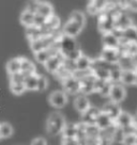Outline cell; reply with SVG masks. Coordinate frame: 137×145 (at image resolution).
<instances>
[{
  "instance_id": "27",
  "label": "cell",
  "mask_w": 137,
  "mask_h": 145,
  "mask_svg": "<svg viewBox=\"0 0 137 145\" xmlns=\"http://www.w3.org/2000/svg\"><path fill=\"white\" fill-rule=\"evenodd\" d=\"M91 69H92L93 75H94L96 78L102 79V80H105V81H109V79H110L109 69H107V68H101V67L91 68Z\"/></svg>"
},
{
  "instance_id": "23",
  "label": "cell",
  "mask_w": 137,
  "mask_h": 145,
  "mask_svg": "<svg viewBox=\"0 0 137 145\" xmlns=\"http://www.w3.org/2000/svg\"><path fill=\"white\" fill-rule=\"evenodd\" d=\"M37 13L41 14L44 17L47 18L49 17L50 15L54 14V8H53V5H50L49 2H47V1H41L39 8H38Z\"/></svg>"
},
{
  "instance_id": "47",
  "label": "cell",
  "mask_w": 137,
  "mask_h": 145,
  "mask_svg": "<svg viewBox=\"0 0 137 145\" xmlns=\"http://www.w3.org/2000/svg\"><path fill=\"white\" fill-rule=\"evenodd\" d=\"M136 135H137V131H136ZM136 144H137V139H136Z\"/></svg>"
},
{
  "instance_id": "3",
  "label": "cell",
  "mask_w": 137,
  "mask_h": 145,
  "mask_svg": "<svg viewBox=\"0 0 137 145\" xmlns=\"http://www.w3.org/2000/svg\"><path fill=\"white\" fill-rule=\"evenodd\" d=\"M63 59H64V54H62L61 50L58 51L56 54L50 56L49 58H48V60L44 63V66H45L46 71L49 72H56L61 66H62Z\"/></svg>"
},
{
  "instance_id": "16",
  "label": "cell",
  "mask_w": 137,
  "mask_h": 145,
  "mask_svg": "<svg viewBox=\"0 0 137 145\" xmlns=\"http://www.w3.org/2000/svg\"><path fill=\"white\" fill-rule=\"evenodd\" d=\"M90 106H91L90 101L86 97V95H79L74 100V108L79 113H84L86 110H88Z\"/></svg>"
},
{
  "instance_id": "37",
  "label": "cell",
  "mask_w": 137,
  "mask_h": 145,
  "mask_svg": "<svg viewBox=\"0 0 137 145\" xmlns=\"http://www.w3.org/2000/svg\"><path fill=\"white\" fill-rule=\"evenodd\" d=\"M45 22H46V17H44L43 15H41V14H39V13L34 14V23H33V26L42 28L44 26Z\"/></svg>"
},
{
  "instance_id": "36",
  "label": "cell",
  "mask_w": 137,
  "mask_h": 145,
  "mask_svg": "<svg viewBox=\"0 0 137 145\" xmlns=\"http://www.w3.org/2000/svg\"><path fill=\"white\" fill-rule=\"evenodd\" d=\"M111 86H113V82L111 81H106L105 84L103 86V88L101 89V91L99 92V94L103 97H108L110 93V89H111Z\"/></svg>"
},
{
  "instance_id": "31",
  "label": "cell",
  "mask_w": 137,
  "mask_h": 145,
  "mask_svg": "<svg viewBox=\"0 0 137 145\" xmlns=\"http://www.w3.org/2000/svg\"><path fill=\"white\" fill-rule=\"evenodd\" d=\"M71 19H73L75 20L76 23H78L79 25H82L85 27V25H86V16H85V14L80 12V11H75L73 13L71 14Z\"/></svg>"
},
{
  "instance_id": "43",
  "label": "cell",
  "mask_w": 137,
  "mask_h": 145,
  "mask_svg": "<svg viewBox=\"0 0 137 145\" xmlns=\"http://www.w3.org/2000/svg\"><path fill=\"white\" fill-rule=\"evenodd\" d=\"M133 61H134V63H135V65H136V67H137V54H135V56L133 57Z\"/></svg>"
},
{
  "instance_id": "5",
  "label": "cell",
  "mask_w": 137,
  "mask_h": 145,
  "mask_svg": "<svg viewBox=\"0 0 137 145\" xmlns=\"http://www.w3.org/2000/svg\"><path fill=\"white\" fill-rule=\"evenodd\" d=\"M84 29V26L79 25L78 23H76L73 19H68L67 24L64 25L63 29H62V32L65 36H68V37H76L77 35H79V33L82 32V30Z\"/></svg>"
},
{
  "instance_id": "15",
  "label": "cell",
  "mask_w": 137,
  "mask_h": 145,
  "mask_svg": "<svg viewBox=\"0 0 137 145\" xmlns=\"http://www.w3.org/2000/svg\"><path fill=\"white\" fill-rule=\"evenodd\" d=\"M136 36L137 31L134 25L122 30V37L120 39V46L125 44V43H128V42H134V40L136 39Z\"/></svg>"
},
{
  "instance_id": "25",
  "label": "cell",
  "mask_w": 137,
  "mask_h": 145,
  "mask_svg": "<svg viewBox=\"0 0 137 145\" xmlns=\"http://www.w3.org/2000/svg\"><path fill=\"white\" fill-rule=\"evenodd\" d=\"M7 72L9 75L20 72V58H13L7 63Z\"/></svg>"
},
{
  "instance_id": "35",
  "label": "cell",
  "mask_w": 137,
  "mask_h": 145,
  "mask_svg": "<svg viewBox=\"0 0 137 145\" xmlns=\"http://www.w3.org/2000/svg\"><path fill=\"white\" fill-rule=\"evenodd\" d=\"M90 2L94 5V8H96L99 12H102V11H104V10L106 9V7L108 5L109 0H92Z\"/></svg>"
},
{
  "instance_id": "44",
  "label": "cell",
  "mask_w": 137,
  "mask_h": 145,
  "mask_svg": "<svg viewBox=\"0 0 137 145\" xmlns=\"http://www.w3.org/2000/svg\"><path fill=\"white\" fill-rule=\"evenodd\" d=\"M135 72H136V83H135V84H136V86H137V68H136V69H135Z\"/></svg>"
},
{
  "instance_id": "7",
  "label": "cell",
  "mask_w": 137,
  "mask_h": 145,
  "mask_svg": "<svg viewBox=\"0 0 137 145\" xmlns=\"http://www.w3.org/2000/svg\"><path fill=\"white\" fill-rule=\"evenodd\" d=\"M99 29L103 34L111 32L115 29V18L108 13L102 14L99 20Z\"/></svg>"
},
{
  "instance_id": "33",
  "label": "cell",
  "mask_w": 137,
  "mask_h": 145,
  "mask_svg": "<svg viewBox=\"0 0 137 145\" xmlns=\"http://www.w3.org/2000/svg\"><path fill=\"white\" fill-rule=\"evenodd\" d=\"M40 2H41V0H29L27 3H26V7H25L24 10L32 12V13H37L38 8L40 5Z\"/></svg>"
},
{
  "instance_id": "39",
  "label": "cell",
  "mask_w": 137,
  "mask_h": 145,
  "mask_svg": "<svg viewBox=\"0 0 137 145\" xmlns=\"http://www.w3.org/2000/svg\"><path fill=\"white\" fill-rule=\"evenodd\" d=\"M62 144L65 145H77L79 144V141L76 137H63Z\"/></svg>"
},
{
  "instance_id": "12",
  "label": "cell",
  "mask_w": 137,
  "mask_h": 145,
  "mask_svg": "<svg viewBox=\"0 0 137 145\" xmlns=\"http://www.w3.org/2000/svg\"><path fill=\"white\" fill-rule=\"evenodd\" d=\"M113 124H114V120L110 118L109 114L105 111H103V110H101L96 120V126L99 127L101 130H103V129H106L107 127L111 126Z\"/></svg>"
},
{
  "instance_id": "32",
  "label": "cell",
  "mask_w": 137,
  "mask_h": 145,
  "mask_svg": "<svg viewBox=\"0 0 137 145\" xmlns=\"http://www.w3.org/2000/svg\"><path fill=\"white\" fill-rule=\"evenodd\" d=\"M136 139H137L136 132H133V133H126V135H124L123 136V139H122V144L136 145Z\"/></svg>"
},
{
  "instance_id": "26",
  "label": "cell",
  "mask_w": 137,
  "mask_h": 145,
  "mask_svg": "<svg viewBox=\"0 0 137 145\" xmlns=\"http://www.w3.org/2000/svg\"><path fill=\"white\" fill-rule=\"evenodd\" d=\"M101 129L94 124H86L85 127V133L86 138H99L100 137Z\"/></svg>"
},
{
  "instance_id": "38",
  "label": "cell",
  "mask_w": 137,
  "mask_h": 145,
  "mask_svg": "<svg viewBox=\"0 0 137 145\" xmlns=\"http://www.w3.org/2000/svg\"><path fill=\"white\" fill-rule=\"evenodd\" d=\"M24 80H25V75L22 72H15V74L10 75V82L17 83V82H24Z\"/></svg>"
},
{
  "instance_id": "42",
  "label": "cell",
  "mask_w": 137,
  "mask_h": 145,
  "mask_svg": "<svg viewBox=\"0 0 137 145\" xmlns=\"http://www.w3.org/2000/svg\"><path fill=\"white\" fill-rule=\"evenodd\" d=\"M87 11L89 12V14H92V15H96V14H99L100 12L97 11V10L94 8V5H92L91 2L88 5V7H87Z\"/></svg>"
},
{
  "instance_id": "6",
  "label": "cell",
  "mask_w": 137,
  "mask_h": 145,
  "mask_svg": "<svg viewBox=\"0 0 137 145\" xmlns=\"http://www.w3.org/2000/svg\"><path fill=\"white\" fill-rule=\"evenodd\" d=\"M125 96H126V91L124 89V86L122 84L117 83V82L113 83L111 89H110L109 96H108L110 98V100L114 101V103L119 104V103H121L125 98Z\"/></svg>"
},
{
  "instance_id": "9",
  "label": "cell",
  "mask_w": 137,
  "mask_h": 145,
  "mask_svg": "<svg viewBox=\"0 0 137 145\" xmlns=\"http://www.w3.org/2000/svg\"><path fill=\"white\" fill-rule=\"evenodd\" d=\"M60 27V18L56 15H50L49 17L46 18V22L44 24V26L41 28L43 34L47 32V33H50V32L56 31L58 28Z\"/></svg>"
},
{
  "instance_id": "14",
  "label": "cell",
  "mask_w": 137,
  "mask_h": 145,
  "mask_svg": "<svg viewBox=\"0 0 137 145\" xmlns=\"http://www.w3.org/2000/svg\"><path fill=\"white\" fill-rule=\"evenodd\" d=\"M120 82L125 86H133L136 83V72L135 69H122Z\"/></svg>"
},
{
  "instance_id": "48",
  "label": "cell",
  "mask_w": 137,
  "mask_h": 145,
  "mask_svg": "<svg viewBox=\"0 0 137 145\" xmlns=\"http://www.w3.org/2000/svg\"><path fill=\"white\" fill-rule=\"evenodd\" d=\"M89 1H92V0H89Z\"/></svg>"
},
{
  "instance_id": "21",
  "label": "cell",
  "mask_w": 137,
  "mask_h": 145,
  "mask_svg": "<svg viewBox=\"0 0 137 145\" xmlns=\"http://www.w3.org/2000/svg\"><path fill=\"white\" fill-rule=\"evenodd\" d=\"M38 75L37 72H32L27 76H25L24 84L26 86L27 91H37V84H38Z\"/></svg>"
},
{
  "instance_id": "24",
  "label": "cell",
  "mask_w": 137,
  "mask_h": 145,
  "mask_svg": "<svg viewBox=\"0 0 137 145\" xmlns=\"http://www.w3.org/2000/svg\"><path fill=\"white\" fill-rule=\"evenodd\" d=\"M34 14L36 13H32V12L24 10L23 12H22V14H20V17H19L20 24L24 25L25 27L33 26V23H34Z\"/></svg>"
},
{
  "instance_id": "28",
  "label": "cell",
  "mask_w": 137,
  "mask_h": 145,
  "mask_svg": "<svg viewBox=\"0 0 137 145\" xmlns=\"http://www.w3.org/2000/svg\"><path fill=\"white\" fill-rule=\"evenodd\" d=\"M13 135V127L9 123H1L0 124V136L1 139H8Z\"/></svg>"
},
{
  "instance_id": "17",
  "label": "cell",
  "mask_w": 137,
  "mask_h": 145,
  "mask_svg": "<svg viewBox=\"0 0 137 145\" xmlns=\"http://www.w3.org/2000/svg\"><path fill=\"white\" fill-rule=\"evenodd\" d=\"M118 64L122 69H136L137 68L134 61H133V57L124 54V52H121V54H120Z\"/></svg>"
},
{
  "instance_id": "20",
  "label": "cell",
  "mask_w": 137,
  "mask_h": 145,
  "mask_svg": "<svg viewBox=\"0 0 137 145\" xmlns=\"http://www.w3.org/2000/svg\"><path fill=\"white\" fill-rule=\"evenodd\" d=\"M75 64H76V68L78 71H85V69H90L92 65V60L88 58L85 54H79L77 59L75 60Z\"/></svg>"
},
{
  "instance_id": "49",
  "label": "cell",
  "mask_w": 137,
  "mask_h": 145,
  "mask_svg": "<svg viewBox=\"0 0 137 145\" xmlns=\"http://www.w3.org/2000/svg\"><path fill=\"white\" fill-rule=\"evenodd\" d=\"M0 139H1V136H0Z\"/></svg>"
},
{
  "instance_id": "22",
  "label": "cell",
  "mask_w": 137,
  "mask_h": 145,
  "mask_svg": "<svg viewBox=\"0 0 137 145\" xmlns=\"http://www.w3.org/2000/svg\"><path fill=\"white\" fill-rule=\"evenodd\" d=\"M36 65L34 63H32L30 60H28L27 58H20V72H23L25 76H27L29 74L36 72Z\"/></svg>"
},
{
  "instance_id": "8",
  "label": "cell",
  "mask_w": 137,
  "mask_h": 145,
  "mask_svg": "<svg viewBox=\"0 0 137 145\" xmlns=\"http://www.w3.org/2000/svg\"><path fill=\"white\" fill-rule=\"evenodd\" d=\"M120 54H121L120 49L103 47L102 52H101V58L104 59L105 61H107L108 63H118Z\"/></svg>"
},
{
  "instance_id": "1",
  "label": "cell",
  "mask_w": 137,
  "mask_h": 145,
  "mask_svg": "<svg viewBox=\"0 0 137 145\" xmlns=\"http://www.w3.org/2000/svg\"><path fill=\"white\" fill-rule=\"evenodd\" d=\"M65 120L61 113L54 112L47 118L46 121V129L50 136H58L63 130L65 126Z\"/></svg>"
},
{
  "instance_id": "10",
  "label": "cell",
  "mask_w": 137,
  "mask_h": 145,
  "mask_svg": "<svg viewBox=\"0 0 137 145\" xmlns=\"http://www.w3.org/2000/svg\"><path fill=\"white\" fill-rule=\"evenodd\" d=\"M132 25H134L133 20L131 19V17L128 16V14L120 12L115 17V28H117V29L124 30V29H126L130 26H132Z\"/></svg>"
},
{
  "instance_id": "13",
  "label": "cell",
  "mask_w": 137,
  "mask_h": 145,
  "mask_svg": "<svg viewBox=\"0 0 137 145\" xmlns=\"http://www.w3.org/2000/svg\"><path fill=\"white\" fill-rule=\"evenodd\" d=\"M100 111V109L90 106L88 108V110H86L84 113H82V122L85 123V124H94Z\"/></svg>"
},
{
  "instance_id": "4",
  "label": "cell",
  "mask_w": 137,
  "mask_h": 145,
  "mask_svg": "<svg viewBox=\"0 0 137 145\" xmlns=\"http://www.w3.org/2000/svg\"><path fill=\"white\" fill-rule=\"evenodd\" d=\"M48 101L54 108L61 109L68 104V95L63 91H54L48 96Z\"/></svg>"
},
{
  "instance_id": "34",
  "label": "cell",
  "mask_w": 137,
  "mask_h": 145,
  "mask_svg": "<svg viewBox=\"0 0 137 145\" xmlns=\"http://www.w3.org/2000/svg\"><path fill=\"white\" fill-rule=\"evenodd\" d=\"M47 86H48V81H47V78L43 75H39L38 77V84H37V91H45L47 89Z\"/></svg>"
},
{
  "instance_id": "40",
  "label": "cell",
  "mask_w": 137,
  "mask_h": 145,
  "mask_svg": "<svg viewBox=\"0 0 137 145\" xmlns=\"http://www.w3.org/2000/svg\"><path fill=\"white\" fill-rule=\"evenodd\" d=\"M105 80H102V79H99V78H96V80L93 81V92L96 93H99L101 91V89L103 88V86L105 84Z\"/></svg>"
},
{
  "instance_id": "30",
  "label": "cell",
  "mask_w": 137,
  "mask_h": 145,
  "mask_svg": "<svg viewBox=\"0 0 137 145\" xmlns=\"http://www.w3.org/2000/svg\"><path fill=\"white\" fill-rule=\"evenodd\" d=\"M77 125H73V124H65L63 130H62V135L63 137H76L77 136Z\"/></svg>"
},
{
  "instance_id": "45",
  "label": "cell",
  "mask_w": 137,
  "mask_h": 145,
  "mask_svg": "<svg viewBox=\"0 0 137 145\" xmlns=\"http://www.w3.org/2000/svg\"><path fill=\"white\" fill-rule=\"evenodd\" d=\"M134 43H136V44H137V36H136V39L134 40Z\"/></svg>"
},
{
  "instance_id": "41",
  "label": "cell",
  "mask_w": 137,
  "mask_h": 145,
  "mask_svg": "<svg viewBox=\"0 0 137 145\" xmlns=\"http://www.w3.org/2000/svg\"><path fill=\"white\" fill-rule=\"evenodd\" d=\"M32 145H46L47 144V141L44 138H37L31 142Z\"/></svg>"
},
{
  "instance_id": "46",
  "label": "cell",
  "mask_w": 137,
  "mask_h": 145,
  "mask_svg": "<svg viewBox=\"0 0 137 145\" xmlns=\"http://www.w3.org/2000/svg\"><path fill=\"white\" fill-rule=\"evenodd\" d=\"M135 26V29H136V31H137V25H134Z\"/></svg>"
},
{
  "instance_id": "11",
  "label": "cell",
  "mask_w": 137,
  "mask_h": 145,
  "mask_svg": "<svg viewBox=\"0 0 137 145\" xmlns=\"http://www.w3.org/2000/svg\"><path fill=\"white\" fill-rule=\"evenodd\" d=\"M102 43H103V47L116 48V49L120 48V39L115 35L113 32L104 33L103 39H102Z\"/></svg>"
},
{
  "instance_id": "2",
  "label": "cell",
  "mask_w": 137,
  "mask_h": 145,
  "mask_svg": "<svg viewBox=\"0 0 137 145\" xmlns=\"http://www.w3.org/2000/svg\"><path fill=\"white\" fill-rule=\"evenodd\" d=\"M62 86L65 92H68L70 94H77L80 93V88H82V83L80 80L73 76L70 75L68 77L62 79Z\"/></svg>"
},
{
  "instance_id": "19",
  "label": "cell",
  "mask_w": 137,
  "mask_h": 145,
  "mask_svg": "<svg viewBox=\"0 0 137 145\" xmlns=\"http://www.w3.org/2000/svg\"><path fill=\"white\" fill-rule=\"evenodd\" d=\"M102 110L109 114L110 118L114 120V122H115V120L118 118L119 114L121 113V111H122V109L119 107V105L117 104V103L111 101V100H110V103H108L107 105H105V107L102 109Z\"/></svg>"
},
{
  "instance_id": "29",
  "label": "cell",
  "mask_w": 137,
  "mask_h": 145,
  "mask_svg": "<svg viewBox=\"0 0 137 145\" xmlns=\"http://www.w3.org/2000/svg\"><path fill=\"white\" fill-rule=\"evenodd\" d=\"M10 89H11V92L15 94V95H20L26 92V86L24 84V82H10Z\"/></svg>"
},
{
  "instance_id": "18",
  "label": "cell",
  "mask_w": 137,
  "mask_h": 145,
  "mask_svg": "<svg viewBox=\"0 0 137 145\" xmlns=\"http://www.w3.org/2000/svg\"><path fill=\"white\" fill-rule=\"evenodd\" d=\"M115 124L120 128L126 127L128 125L133 124V116L128 112L121 111V113L118 115V118L115 120Z\"/></svg>"
}]
</instances>
